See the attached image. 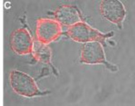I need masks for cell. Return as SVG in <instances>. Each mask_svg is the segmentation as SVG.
<instances>
[{
	"instance_id": "1",
	"label": "cell",
	"mask_w": 135,
	"mask_h": 106,
	"mask_svg": "<svg viewBox=\"0 0 135 106\" xmlns=\"http://www.w3.org/2000/svg\"><path fill=\"white\" fill-rule=\"evenodd\" d=\"M67 32L71 39L79 43L98 41L104 44L107 38H111L114 34L113 32L102 33L84 21L79 22L69 27Z\"/></svg>"
},
{
	"instance_id": "2",
	"label": "cell",
	"mask_w": 135,
	"mask_h": 106,
	"mask_svg": "<svg viewBox=\"0 0 135 106\" xmlns=\"http://www.w3.org/2000/svg\"><path fill=\"white\" fill-rule=\"evenodd\" d=\"M9 81L13 91L22 97H33L46 94V92H42L39 89L33 78L20 71H12Z\"/></svg>"
},
{
	"instance_id": "3",
	"label": "cell",
	"mask_w": 135,
	"mask_h": 106,
	"mask_svg": "<svg viewBox=\"0 0 135 106\" xmlns=\"http://www.w3.org/2000/svg\"><path fill=\"white\" fill-rule=\"evenodd\" d=\"M80 61L86 64H103L110 71L118 70L116 66L107 61L103 46L98 41L84 43L81 49Z\"/></svg>"
},
{
	"instance_id": "4",
	"label": "cell",
	"mask_w": 135,
	"mask_h": 106,
	"mask_svg": "<svg viewBox=\"0 0 135 106\" xmlns=\"http://www.w3.org/2000/svg\"><path fill=\"white\" fill-rule=\"evenodd\" d=\"M62 33V26L55 20L39 18L36 24L37 40L45 44L56 41Z\"/></svg>"
},
{
	"instance_id": "5",
	"label": "cell",
	"mask_w": 135,
	"mask_h": 106,
	"mask_svg": "<svg viewBox=\"0 0 135 106\" xmlns=\"http://www.w3.org/2000/svg\"><path fill=\"white\" fill-rule=\"evenodd\" d=\"M100 13L107 20L122 27L125 19L126 11L124 5L118 0H104L100 5Z\"/></svg>"
},
{
	"instance_id": "6",
	"label": "cell",
	"mask_w": 135,
	"mask_h": 106,
	"mask_svg": "<svg viewBox=\"0 0 135 106\" xmlns=\"http://www.w3.org/2000/svg\"><path fill=\"white\" fill-rule=\"evenodd\" d=\"M33 39L29 31L26 28H19L12 33L11 46L14 52L19 55L31 53Z\"/></svg>"
},
{
	"instance_id": "7",
	"label": "cell",
	"mask_w": 135,
	"mask_h": 106,
	"mask_svg": "<svg viewBox=\"0 0 135 106\" xmlns=\"http://www.w3.org/2000/svg\"><path fill=\"white\" fill-rule=\"evenodd\" d=\"M54 18L60 25L68 27L83 21L79 10L72 5H63L58 8L54 12Z\"/></svg>"
},
{
	"instance_id": "8",
	"label": "cell",
	"mask_w": 135,
	"mask_h": 106,
	"mask_svg": "<svg viewBox=\"0 0 135 106\" xmlns=\"http://www.w3.org/2000/svg\"><path fill=\"white\" fill-rule=\"evenodd\" d=\"M31 54L34 59L38 61L51 65L52 52L51 49L47 44L40 42L38 40H34Z\"/></svg>"
}]
</instances>
